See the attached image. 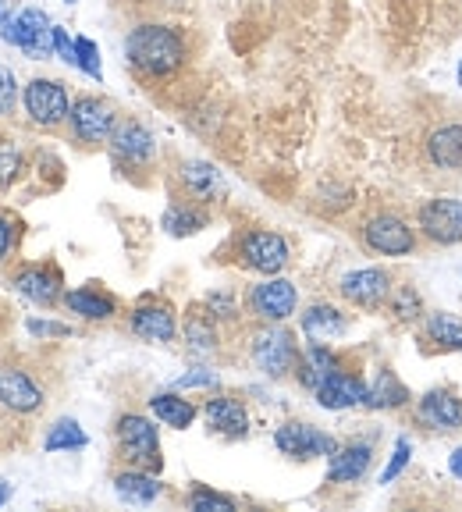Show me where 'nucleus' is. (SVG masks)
<instances>
[{
  "label": "nucleus",
  "instance_id": "nucleus-1",
  "mask_svg": "<svg viewBox=\"0 0 462 512\" xmlns=\"http://www.w3.org/2000/svg\"><path fill=\"white\" fill-rule=\"evenodd\" d=\"M125 61L136 68L143 79H171L189 61V43L175 25L164 22H143L128 29L125 36Z\"/></svg>",
  "mask_w": 462,
  "mask_h": 512
},
{
  "label": "nucleus",
  "instance_id": "nucleus-2",
  "mask_svg": "<svg viewBox=\"0 0 462 512\" xmlns=\"http://www.w3.org/2000/svg\"><path fill=\"white\" fill-rule=\"evenodd\" d=\"M359 242L370 249L374 256H388V260H402V256H413L420 249V232L395 210H377L363 221L359 228Z\"/></svg>",
  "mask_w": 462,
  "mask_h": 512
},
{
  "label": "nucleus",
  "instance_id": "nucleus-3",
  "mask_svg": "<svg viewBox=\"0 0 462 512\" xmlns=\"http://www.w3.org/2000/svg\"><path fill=\"white\" fill-rule=\"evenodd\" d=\"M114 438H118V456L125 459V466L160 473V466H164V456H160V431L153 427L150 416L121 413L118 424H114Z\"/></svg>",
  "mask_w": 462,
  "mask_h": 512
},
{
  "label": "nucleus",
  "instance_id": "nucleus-4",
  "mask_svg": "<svg viewBox=\"0 0 462 512\" xmlns=\"http://www.w3.org/2000/svg\"><path fill=\"white\" fill-rule=\"evenodd\" d=\"M249 356H253V363H256V370H260V374L281 381V377L295 374L303 349L295 345V335L288 328H281V324H263L260 331H253Z\"/></svg>",
  "mask_w": 462,
  "mask_h": 512
},
{
  "label": "nucleus",
  "instance_id": "nucleus-5",
  "mask_svg": "<svg viewBox=\"0 0 462 512\" xmlns=\"http://www.w3.org/2000/svg\"><path fill=\"white\" fill-rule=\"evenodd\" d=\"M416 232L423 242L438 249H452L462 242V200L455 196H434L423 200L416 210Z\"/></svg>",
  "mask_w": 462,
  "mask_h": 512
},
{
  "label": "nucleus",
  "instance_id": "nucleus-6",
  "mask_svg": "<svg viewBox=\"0 0 462 512\" xmlns=\"http://www.w3.org/2000/svg\"><path fill=\"white\" fill-rule=\"evenodd\" d=\"M288 260H292V246H288L285 235L271 232V228H253L239 239V264L263 274V278L281 274Z\"/></svg>",
  "mask_w": 462,
  "mask_h": 512
},
{
  "label": "nucleus",
  "instance_id": "nucleus-7",
  "mask_svg": "<svg viewBox=\"0 0 462 512\" xmlns=\"http://www.w3.org/2000/svg\"><path fill=\"white\" fill-rule=\"evenodd\" d=\"M391 288H395V278H391L388 267H356V271H345L338 278V296L349 306H356V310L388 306Z\"/></svg>",
  "mask_w": 462,
  "mask_h": 512
},
{
  "label": "nucleus",
  "instance_id": "nucleus-8",
  "mask_svg": "<svg viewBox=\"0 0 462 512\" xmlns=\"http://www.w3.org/2000/svg\"><path fill=\"white\" fill-rule=\"evenodd\" d=\"M22 107L29 114L32 125L40 128H57L68 121L72 114V100H68V89L57 79H29L22 89Z\"/></svg>",
  "mask_w": 462,
  "mask_h": 512
},
{
  "label": "nucleus",
  "instance_id": "nucleus-9",
  "mask_svg": "<svg viewBox=\"0 0 462 512\" xmlns=\"http://www.w3.org/2000/svg\"><path fill=\"white\" fill-rule=\"evenodd\" d=\"M4 40L22 50L29 61H43L54 54V22L43 8H22L11 18Z\"/></svg>",
  "mask_w": 462,
  "mask_h": 512
},
{
  "label": "nucleus",
  "instance_id": "nucleus-10",
  "mask_svg": "<svg viewBox=\"0 0 462 512\" xmlns=\"http://www.w3.org/2000/svg\"><path fill=\"white\" fill-rule=\"evenodd\" d=\"M274 445L285 459H295V463H313V459H327L338 448V441L331 438L320 427L306 424V420H288L274 431Z\"/></svg>",
  "mask_w": 462,
  "mask_h": 512
},
{
  "label": "nucleus",
  "instance_id": "nucleus-11",
  "mask_svg": "<svg viewBox=\"0 0 462 512\" xmlns=\"http://www.w3.org/2000/svg\"><path fill=\"white\" fill-rule=\"evenodd\" d=\"M249 313L263 324H285L295 310H299V288L292 285L281 274H271L263 278L260 285L249 288Z\"/></svg>",
  "mask_w": 462,
  "mask_h": 512
},
{
  "label": "nucleus",
  "instance_id": "nucleus-12",
  "mask_svg": "<svg viewBox=\"0 0 462 512\" xmlns=\"http://www.w3.org/2000/svg\"><path fill=\"white\" fill-rule=\"evenodd\" d=\"M68 125H72V136L79 143L96 146L111 139V132L118 128V114L100 96H79L72 104V114H68Z\"/></svg>",
  "mask_w": 462,
  "mask_h": 512
},
{
  "label": "nucleus",
  "instance_id": "nucleus-13",
  "mask_svg": "<svg viewBox=\"0 0 462 512\" xmlns=\"http://www.w3.org/2000/svg\"><path fill=\"white\" fill-rule=\"evenodd\" d=\"M416 424L431 434H455L462 431V399L452 388H431L423 392L413 406Z\"/></svg>",
  "mask_w": 462,
  "mask_h": 512
},
{
  "label": "nucleus",
  "instance_id": "nucleus-14",
  "mask_svg": "<svg viewBox=\"0 0 462 512\" xmlns=\"http://www.w3.org/2000/svg\"><path fill=\"white\" fill-rule=\"evenodd\" d=\"M107 146H111L114 160L125 164V168H146V164L157 157V139H153L150 128L136 118L118 121V128H114L111 139H107Z\"/></svg>",
  "mask_w": 462,
  "mask_h": 512
},
{
  "label": "nucleus",
  "instance_id": "nucleus-15",
  "mask_svg": "<svg viewBox=\"0 0 462 512\" xmlns=\"http://www.w3.org/2000/svg\"><path fill=\"white\" fill-rule=\"evenodd\" d=\"M367 392H370V384L359 374L342 367V370H335V374H327L324 381L313 388V399H317V406L327 409V413H345V409L363 406Z\"/></svg>",
  "mask_w": 462,
  "mask_h": 512
},
{
  "label": "nucleus",
  "instance_id": "nucleus-16",
  "mask_svg": "<svg viewBox=\"0 0 462 512\" xmlns=\"http://www.w3.org/2000/svg\"><path fill=\"white\" fill-rule=\"evenodd\" d=\"M128 328H132V335L143 338V342L171 345L178 338V317L168 303H160V299H143L136 310L128 313Z\"/></svg>",
  "mask_w": 462,
  "mask_h": 512
},
{
  "label": "nucleus",
  "instance_id": "nucleus-17",
  "mask_svg": "<svg viewBox=\"0 0 462 512\" xmlns=\"http://www.w3.org/2000/svg\"><path fill=\"white\" fill-rule=\"evenodd\" d=\"M203 420L214 434L228 441H242L253 431V420H249V409L242 399H231V395H214V399L203 402Z\"/></svg>",
  "mask_w": 462,
  "mask_h": 512
},
{
  "label": "nucleus",
  "instance_id": "nucleus-18",
  "mask_svg": "<svg viewBox=\"0 0 462 512\" xmlns=\"http://www.w3.org/2000/svg\"><path fill=\"white\" fill-rule=\"evenodd\" d=\"M374 466V441H345L327 456V480L331 484H359Z\"/></svg>",
  "mask_w": 462,
  "mask_h": 512
},
{
  "label": "nucleus",
  "instance_id": "nucleus-19",
  "mask_svg": "<svg viewBox=\"0 0 462 512\" xmlns=\"http://www.w3.org/2000/svg\"><path fill=\"white\" fill-rule=\"evenodd\" d=\"M423 153H427L434 171L459 175L462 171V121H448V125L434 128L431 136L423 139Z\"/></svg>",
  "mask_w": 462,
  "mask_h": 512
},
{
  "label": "nucleus",
  "instance_id": "nucleus-20",
  "mask_svg": "<svg viewBox=\"0 0 462 512\" xmlns=\"http://www.w3.org/2000/svg\"><path fill=\"white\" fill-rule=\"evenodd\" d=\"M64 281H61V271L57 267H47V264H29L15 274V288L18 296H25L29 303L36 306H54L57 299H64Z\"/></svg>",
  "mask_w": 462,
  "mask_h": 512
},
{
  "label": "nucleus",
  "instance_id": "nucleus-21",
  "mask_svg": "<svg viewBox=\"0 0 462 512\" xmlns=\"http://www.w3.org/2000/svg\"><path fill=\"white\" fill-rule=\"evenodd\" d=\"M0 406L11 413H36L43 406V388L25 370L0 367Z\"/></svg>",
  "mask_w": 462,
  "mask_h": 512
},
{
  "label": "nucleus",
  "instance_id": "nucleus-22",
  "mask_svg": "<svg viewBox=\"0 0 462 512\" xmlns=\"http://www.w3.org/2000/svg\"><path fill=\"white\" fill-rule=\"evenodd\" d=\"M178 178H182V189L200 203H217L224 196V189H228L221 168L210 164V160H182Z\"/></svg>",
  "mask_w": 462,
  "mask_h": 512
},
{
  "label": "nucleus",
  "instance_id": "nucleus-23",
  "mask_svg": "<svg viewBox=\"0 0 462 512\" xmlns=\"http://www.w3.org/2000/svg\"><path fill=\"white\" fill-rule=\"evenodd\" d=\"M299 328H303L306 342L331 345L349 331V317L331 303H313V306H306L303 317H299Z\"/></svg>",
  "mask_w": 462,
  "mask_h": 512
},
{
  "label": "nucleus",
  "instance_id": "nucleus-24",
  "mask_svg": "<svg viewBox=\"0 0 462 512\" xmlns=\"http://www.w3.org/2000/svg\"><path fill=\"white\" fill-rule=\"evenodd\" d=\"M114 495L125 505H153L164 495V484L153 470H139V466H125L114 473Z\"/></svg>",
  "mask_w": 462,
  "mask_h": 512
},
{
  "label": "nucleus",
  "instance_id": "nucleus-25",
  "mask_svg": "<svg viewBox=\"0 0 462 512\" xmlns=\"http://www.w3.org/2000/svg\"><path fill=\"white\" fill-rule=\"evenodd\" d=\"M363 406L374 409V413H399V409L413 406V392H409V384L395 370H381L370 381V392Z\"/></svg>",
  "mask_w": 462,
  "mask_h": 512
},
{
  "label": "nucleus",
  "instance_id": "nucleus-26",
  "mask_svg": "<svg viewBox=\"0 0 462 512\" xmlns=\"http://www.w3.org/2000/svg\"><path fill=\"white\" fill-rule=\"evenodd\" d=\"M342 356H338L331 345H320V342H306L303 356H299V367H295V377H299V384L303 388H317L320 381H324L327 374H335V370H342Z\"/></svg>",
  "mask_w": 462,
  "mask_h": 512
},
{
  "label": "nucleus",
  "instance_id": "nucleus-27",
  "mask_svg": "<svg viewBox=\"0 0 462 512\" xmlns=\"http://www.w3.org/2000/svg\"><path fill=\"white\" fill-rule=\"evenodd\" d=\"M146 406H150L153 420L171 427V431H189V427L196 424V416H200V409L192 406L182 392H157L146 399Z\"/></svg>",
  "mask_w": 462,
  "mask_h": 512
},
{
  "label": "nucleus",
  "instance_id": "nucleus-28",
  "mask_svg": "<svg viewBox=\"0 0 462 512\" xmlns=\"http://www.w3.org/2000/svg\"><path fill=\"white\" fill-rule=\"evenodd\" d=\"M61 303L68 306L75 317L96 320V324H104V320H111L114 313H118V299L100 292V288H72V292H64Z\"/></svg>",
  "mask_w": 462,
  "mask_h": 512
},
{
  "label": "nucleus",
  "instance_id": "nucleus-29",
  "mask_svg": "<svg viewBox=\"0 0 462 512\" xmlns=\"http://www.w3.org/2000/svg\"><path fill=\"white\" fill-rule=\"evenodd\" d=\"M423 338L431 342L434 352H462V320L445 310H427Z\"/></svg>",
  "mask_w": 462,
  "mask_h": 512
},
{
  "label": "nucleus",
  "instance_id": "nucleus-30",
  "mask_svg": "<svg viewBox=\"0 0 462 512\" xmlns=\"http://www.w3.org/2000/svg\"><path fill=\"white\" fill-rule=\"evenodd\" d=\"M210 224V217L200 207H189V203H175V207L164 210L160 217V228L171 235V239H189V235H200Z\"/></svg>",
  "mask_w": 462,
  "mask_h": 512
},
{
  "label": "nucleus",
  "instance_id": "nucleus-31",
  "mask_svg": "<svg viewBox=\"0 0 462 512\" xmlns=\"http://www.w3.org/2000/svg\"><path fill=\"white\" fill-rule=\"evenodd\" d=\"M388 313L395 324H423L427 317V303H423L416 285H395L388 296Z\"/></svg>",
  "mask_w": 462,
  "mask_h": 512
},
{
  "label": "nucleus",
  "instance_id": "nucleus-32",
  "mask_svg": "<svg viewBox=\"0 0 462 512\" xmlns=\"http://www.w3.org/2000/svg\"><path fill=\"white\" fill-rule=\"evenodd\" d=\"M86 445H89V434L82 431V424L75 420V416L54 420L47 438H43V452H82Z\"/></svg>",
  "mask_w": 462,
  "mask_h": 512
},
{
  "label": "nucleus",
  "instance_id": "nucleus-33",
  "mask_svg": "<svg viewBox=\"0 0 462 512\" xmlns=\"http://www.w3.org/2000/svg\"><path fill=\"white\" fill-rule=\"evenodd\" d=\"M182 335H185L189 352H196V356H214V352H217V324H214V317H210L207 310L189 313V317H185Z\"/></svg>",
  "mask_w": 462,
  "mask_h": 512
},
{
  "label": "nucleus",
  "instance_id": "nucleus-34",
  "mask_svg": "<svg viewBox=\"0 0 462 512\" xmlns=\"http://www.w3.org/2000/svg\"><path fill=\"white\" fill-rule=\"evenodd\" d=\"M409 459H413V441L402 434V438H395V448H391V456H388V463H384V470H381V477H377V484L381 488H388V484H395V480L406 473V466H409Z\"/></svg>",
  "mask_w": 462,
  "mask_h": 512
},
{
  "label": "nucleus",
  "instance_id": "nucleus-35",
  "mask_svg": "<svg viewBox=\"0 0 462 512\" xmlns=\"http://www.w3.org/2000/svg\"><path fill=\"white\" fill-rule=\"evenodd\" d=\"M185 505H189L192 512H235V498L221 495V491L203 488V484L185 495Z\"/></svg>",
  "mask_w": 462,
  "mask_h": 512
},
{
  "label": "nucleus",
  "instance_id": "nucleus-36",
  "mask_svg": "<svg viewBox=\"0 0 462 512\" xmlns=\"http://www.w3.org/2000/svg\"><path fill=\"white\" fill-rule=\"evenodd\" d=\"M75 68L89 79H104V61H100V47L89 36H75Z\"/></svg>",
  "mask_w": 462,
  "mask_h": 512
},
{
  "label": "nucleus",
  "instance_id": "nucleus-37",
  "mask_svg": "<svg viewBox=\"0 0 462 512\" xmlns=\"http://www.w3.org/2000/svg\"><path fill=\"white\" fill-rule=\"evenodd\" d=\"M203 310H207L214 320H235L239 317V299L231 296V292H210Z\"/></svg>",
  "mask_w": 462,
  "mask_h": 512
},
{
  "label": "nucleus",
  "instance_id": "nucleus-38",
  "mask_svg": "<svg viewBox=\"0 0 462 512\" xmlns=\"http://www.w3.org/2000/svg\"><path fill=\"white\" fill-rule=\"evenodd\" d=\"M22 171V153L11 143H0V189H8Z\"/></svg>",
  "mask_w": 462,
  "mask_h": 512
},
{
  "label": "nucleus",
  "instance_id": "nucleus-39",
  "mask_svg": "<svg viewBox=\"0 0 462 512\" xmlns=\"http://www.w3.org/2000/svg\"><path fill=\"white\" fill-rule=\"evenodd\" d=\"M15 104H18V79L11 68L0 64V118H8L15 111Z\"/></svg>",
  "mask_w": 462,
  "mask_h": 512
},
{
  "label": "nucleus",
  "instance_id": "nucleus-40",
  "mask_svg": "<svg viewBox=\"0 0 462 512\" xmlns=\"http://www.w3.org/2000/svg\"><path fill=\"white\" fill-rule=\"evenodd\" d=\"M25 331L36 338H68L72 328L68 324H57V320H43V317H29L25 320Z\"/></svg>",
  "mask_w": 462,
  "mask_h": 512
},
{
  "label": "nucleus",
  "instance_id": "nucleus-41",
  "mask_svg": "<svg viewBox=\"0 0 462 512\" xmlns=\"http://www.w3.org/2000/svg\"><path fill=\"white\" fill-rule=\"evenodd\" d=\"M175 388L178 392H185V388H217V374L207 367H196V370H189V374L178 377Z\"/></svg>",
  "mask_w": 462,
  "mask_h": 512
},
{
  "label": "nucleus",
  "instance_id": "nucleus-42",
  "mask_svg": "<svg viewBox=\"0 0 462 512\" xmlns=\"http://www.w3.org/2000/svg\"><path fill=\"white\" fill-rule=\"evenodd\" d=\"M54 54L61 57L64 64H72L75 68V40L68 36V29H61V25H54Z\"/></svg>",
  "mask_w": 462,
  "mask_h": 512
},
{
  "label": "nucleus",
  "instance_id": "nucleus-43",
  "mask_svg": "<svg viewBox=\"0 0 462 512\" xmlns=\"http://www.w3.org/2000/svg\"><path fill=\"white\" fill-rule=\"evenodd\" d=\"M11 246H15V221L0 214V260L11 253Z\"/></svg>",
  "mask_w": 462,
  "mask_h": 512
},
{
  "label": "nucleus",
  "instance_id": "nucleus-44",
  "mask_svg": "<svg viewBox=\"0 0 462 512\" xmlns=\"http://www.w3.org/2000/svg\"><path fill=\"white\" fill-rule=\"evenodd\" d=\"M448 473L462 484V445L452 448V456H448Z\"/></svg>",
  "mask_w": 462,
  "mask_h": 512
},
{
  "label": "nucleus",
  "instance_id": "nucleus-45",
  "mask_svg": "<svg viewBox=\"0 0 462 512\" xmlns=\"http://www.w3.org/2000/svg\"><path fill=\"white\" fill-rule=\"evenodd\" d=\"M11 18H15V11H11V0H0V36L8 32Z\"/></svg>",
  "mask_w": 462,
  "mask_h": 512
},
{
  "label": "nucleus",
  "instance_id": "nucleus-46",
  "mask_svg": "<svg viewBox=\"0 0 462 512\" xmlns=\"http://www.w3.org/2000/svg\"><path fill=\"white\" fill-rule=\"evenodd\" d=\"M11 498V484L8 480H0V509H4V502Z\"/></svg>",
  "mask_w": 462,
  "mask_h": 512
},
{
  "label": "nucleus",
  "instance_id": "nucleus-47",
  "mask_svg": "<svg viewBox=\"0 0 462 512\" xmlns=\"http://www.w3.org/2000/svg\"><path fill=\"white\" fill-rule=\"evenodd\" d=\"M455 82H459V89H462V61H459V68H455Z\"/></svg>",
  "mask_w": 462,
  "mask_h": 512
},
{
  "label": "nucleus",
  "instance_id": "nucleus-48",
  "mask_svg": "<svg viewBox=\"0 0 462 512\" xmlns=\"http://www.w3.org/2000/svg\"><path fill=\"white\" fill-rule=\"evenodd\" d=\"M64 4H79V0H64Z\"/></svg>",
  "mask_w": 462,
  "mask_h": 512
}]
</instances>
